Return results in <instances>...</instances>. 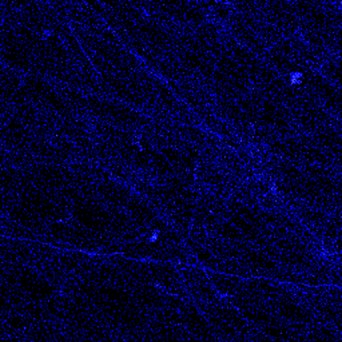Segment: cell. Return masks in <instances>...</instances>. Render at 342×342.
<instances>
[{
	"instance_id": "1",
	"label": "cell",
	"mask_w": 342,
	"mask_h": 342,
	"mask_svg": "<svg viewBox=\"0 0 342 342\" xmlns=\"http://www.w3.org/2000/svg\"><path fill=\"white\" fill-rule=\"evenodd\" d=\"M290 79H291V83H293V84H297V83H299V82H301V79H302V75H301V74H298V72L291 74V75H290Z\"/></svg>"
}]
</instances>
